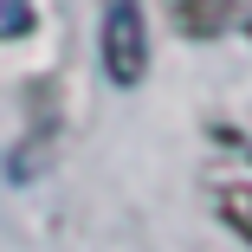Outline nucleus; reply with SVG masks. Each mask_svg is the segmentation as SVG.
<instances>
[{
    "instance_id": "nucleus-1",
    "label": "nucleus",
    "mask_w": 252,
    "mask_h": 252,
    "mask_svg": "<svg viewBox=\"0 0 252 252\" xmlns=\"http://www.w3.org/2000/svg\"><path fill=\"white\" fill-rule=\"evenodd\" d=\"M97 59H104L110 84H142L149 71V26H142V0H104V26H97Z\"/></svg>"
},
{
    "instance_id": "nucleus-2",
    "label": "nucleus",
    "mask_w": 252,
    "mask_h": 252,
    "mask_svg": "<svg viewBox=\"0 0 252 252\" xmlns=\"http://www.w3.org/2000/svg\"><path fill=\"white\" fill-rule=\"evenodd\" d=\"M168 20L188 32V39H214L239 20V0H168Z\"/></svg>"
},
{
    "instance_id": "nucleus-3",
    "label": "nucleus",
    "mask_w": 252,
    "mask_h": 252,
    "mask_svg": "<svg viewBox=\"0 0 252 252\" xmlns=\"http://www.w3.org/2000/svg\"><path fill=\"white\" fill-rule=\"evenodd\" d=\"M220 220H226V226H233L246 246H252V188H246V181L220 188Z\"/></svg>"
},
{
    "instance_id": "nucleus-4",
    "label": "nucleus",
    "mask_w": 252,
    "mask_h": 252,
    "mask_svg": "<svg viewBox=\"0 0 252 252\" xmlns=\"http://www.w3.org/2000/svg\"><path fill=\"white\" fill-rule=\"evenodd\" d=\"M32 0H0V39H26L32 32Z\"/></svg>"
}]
</instances>
